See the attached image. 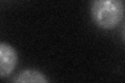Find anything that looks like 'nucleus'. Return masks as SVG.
Listing matches in <instances>:
<instances>
[{
  "mask_svg": "<svg viewBox=\"0 0 125 83\" xmlns=\"http://www.w3.org/2000/svg\"><path fill=\"white\" fill-rule=\"evenodd\" d=\"M14 82L17 83H46L48 82V79L42 72L38 70H31V69H27V70H23L21 71L18 75H16V77L13 79Z\"/></svg>",
  "mask_w": 125,
  "mask_h": 83,
  "instance_id": "3",
  "label": "nucleus"
},
{
  "mask_svg": "<svg viewBox=\"0 0 125 83\" xmlns=\"http://www.w3.org/2000/svg\"><path fill=\"white\" fill-rule=\"evenodd\" d=\"M91 17L95 24L102 29H114L124 17L123 0H92Z\"/></svg>",
  "mask_w": 125,
  "mask_h": 83,
  "instance_id": "1",
  "label": "nucleus"
},
{
  "mask_svg": "<svg viewBox=\"0 0 125 83\" xmlns=\"http://www.w3.org/2000/svg\"><path fill=\"white\" fill-rule=\"evenodd\" d=\"M18 65V53L14 47L0 43V78H6L14 73Z\"/></svg>",
  "mask_w": 125,
  "mask_h": 83,
  "instance_id": "2",
  "label": "nucleus"
}]
</instances>
